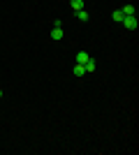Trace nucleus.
I'll use <instances>...</instances> for the list:
<instances>
[{"mask_svg": "<svg viewBox=\"0 0 139 155\" xmlns=\"http://www.w3.org/2000/svg\"><path fill=\"white\" fill-rule=\"evenodd\" d=\"M88 58H91V56H88V51H79V53H77V63H81V65L88 63Z\"/></svg>", "mask_w": 139, "mask_h": 155, "instance_id": "nucleus-6", "label": "nucleus"}, {"mask_svg": "<svg viewBox=\"0 0 139 155\" xmlns=\"http://www.w3.org/2000/svg\"><path fill=\"white\" fill-rule=\"evenodd\" d=\"M74 14H77V19H79V21H88V19H91V14H88L86 9H79V12H74Z\"/></svg>", "mask_w": 139, "mask_h": 155, "instance_id": "nucleus-8", "label": "nucleus"}, {"mask_svg": "<svg viewBox=\"0 0 139 155\" xmlns=\"http://www.w3.org/2000/svg\"><path fill=\"white\" fill-rule=\"evenodd\" d=\"M0 97H2V91H0Z\"/></svg>", "mask_w": 139, "mask_h": 155, "instance_id": "nucleus-10", "label": "nucleus"}, {"mask_svg": "<svg viewBox=\"0 0 139 155\" xmlns=\"http://www.w3.org/2000/svg\"><path fill=\"white\" fill-rule=\"evenodd\" d=\"M63 37H65V32H63V26H60V21H53V28H51V39L60 42Z\"/></svg>", "mask_w": 139, "mask_h": 155, "instance_id": "nucleus-2", "label": "nucleus"}, {"mask_svg": "<svg viewBox=\"0 0 139 155\" xmlns=\"http://www.w3.org/2000/svg\"><path fill=\"white\" fill-rule=\"evenodd\" d=\"M123 26H125V30H137L139 21H137V14H130V16H123V21H121Z\"/></svg>", "mask_w": 139, "mask_h": 155, "instance_id": "nucleus-1", "label": "nucleus"}, {"mask_svg": "<svg viewBox=\"0 0 139 155\" xmlns=\"http://www.w3.org/2000/svg\"><path fill=\"white\" fill-rule=\"evenodd\" d=\"M123 16H125V14H123V9H114V12H111V19L116 21V23H121V21H123Z\"/></svg>", "mask_w": 139, "mask_h": 155, "instance_id": "nucleus-5", "label": "nucleus"}, {"mask_svg": "<svg viewBox=\"0 0 139 155\" xmlns=\"http://www.w3.org/2000/svg\"><path fill=\"white\" fill-rule=\"evenodd\" d=\"M72 74H74V77H84V74H86V70H84V65H81V63H77V65L72 67Z\"/></svg>", "mask_w": 139, "mask_h": 155, "instance_id": "nucleus-3", "label": "nucleus"}, {"mask_svg": "<svg viewBox=\"0 0 139 155\" xmlns=\"http://www.w3.org/2000/svg\"><path fill=\"white\" fill-rule=\"evenodd\" d=\"M84 70H86V74L95 72V60H93V58H88V63H84Z\"/></svg>", "mask_w": 139, "mask_h": 155, "instance_id": "nucleus-7", "label": "nucleus"}, {"mask_svg": "<svg viewBox=\"0 0 139 155\" xmlns=\"http://www.w3.org/2000/svg\"><path fill=\"white\" fill-rule=\"evenodd\" d=\"M121 9H123V14H125V16L134 14V7H132V5H125V7H121Z\"/></svg>", "mask_w": 139, "mask_h": 155, "instance_id": "nucleus-9", "label": "nucleus"}, {"mask_svg": "<svg viewBox=\"0 0 139 155\" xmlns=\"http://www.w3.org/2000/svg\"><path fill=\"white\" fill-rule=\"evenodd\" d=\"M70 5H72V9H74V12H79V9H86L84 0H70Z\"/></svg>", "mask_w": 139, "mask_h": 155, "instance_id": "nucleus-4", "label": "nucleus"}]
</instances>
